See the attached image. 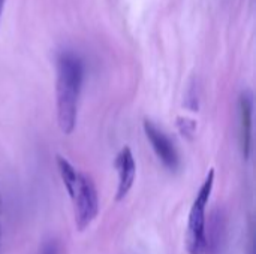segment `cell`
Returning <instances> with one entry per match:
<instances>
[{"instance_id":"cell-10","label":"cell","mask_w":256,"mask_h":254,"mask_svg":"<svg viewBox=\"0 0 256 254\" xmlns=\"http://www.w3.org/2000/svg\"><path fill=\"white\" fill-rule=\"evenodd\" d=\"M4 3H6V0H0V18H2V13H3V7H4Z\"/></svg>"},{"instance_id":"cell-5","label":"cell","mask_w":256,"mask_h":254,"mask_svg":"<svg viewBox=\"0 0 256 254\" xmlns=\"http://www.w3.org/2000/svg\"><path fill=\"white\" fill-rule=\"evenodd\" d=\"M252 115L254 99L250 91H243L238 99V117H240V147L244 159H249L252 150Z\"/></svg>"},{"instance_id":"cell-1","label":"cell","mask_w":256,"mask_h":254,"mask_svg":"<svg viewBox=\"0 0 256 254\" xmlns=\"http://www.w3.org/2000/svg\"><path fill=\"white\" fill-rule=\"evenodd\" d=\"M84 81L82 58L72 52L63 51L57 57V120L63 133L70 135L76 124L78 100Z\"/></svg>"},{"instance_id":"cell-7","label":"cell","mask_w":256,"mask_h":254,"mask_svg":"<svg viewBox=\"0 0 256 254\" xmlns=\"http://www.w3.org/2000/svg\"><path fill=\"white\" fill-rule=\"evenodd\" d=\"M57 168L60 172V177L63 180V184L69 193V196L72 198L78 184V172L75 171V168L62 156H57Z\"/></svg>"},{"instance_id":"cell-11","label":"cell","mask_w":256,"mask_h":254,"mask_svg":"<svg viewBox=\"0 0 256 254\" xmlns=\"http://www.w3.org/2000/svg\"><path fill=\"white\" fill-rule=\"evenodd\" d=\"M0 244H2V226H0Z\"/></svg>"},{"instance_id":"cell-4","label":"cell","mask_w":256,"mask_h":254,"mask_svg":"<svg viewBox=\"0 0 256 254\" xmlns=\"http://www.w3.org/2000/svg\"><path fill=\"white\" fill-rule=\"evenodd\" d=\"M144 132H146V136L150 141L156 156L164 163V166L168 168L170 171L178 169L180 159H178V153H177L174 144L171 142V139L150 120H144Z\"/></svg>"},{"instance_id":"cell-6","label":"cell","mask_w":256,"mask_h":254,"mask_svg":"<svg viewBox=\"0 0 256 254\" xmlns=\"http://www.w3.org/2000/svg\"><path fill=\"white\" fill-rule=\"evenodd\" d=\"M116 168H117V174H118V187H117L116 198H117V201H122L126 198V195L132 189L135 175H136L135 159H134V154L129 147H124L118 153V156L116 159Z\"/></svg>"},{"instance_id":"cell-9","label":"cell","mask_w":256,"mask_h":254,"mask_svg":"<svg viewBox=\"0 0 256 254\" xmlns=\"http://www.w3.org/2000/svg\"><path fill=\"white\" fill-rule=\"evenodd\" d=\"M39 254H58V246H57V243H56L54 240L46 241V243L42 246Z\"/></svg>"},{"instance_id":"cell-3","label":"cell","mask_w":256,"mask_h":254,"mask_svg":"<svg viewBox=\"0 0 256 254\" xmlns=\"http://www.w3.org/2000/svg\"><path fill=\"white\" fill-rule=\"evenodd\" d=\"M75 207V225L78 231L87 229L99 213L98 190L93 180L86 174H78V184L70 198Z\"/></svg>"},{"instance_id":"cell-2","label":"cell","mask_w":256,"mask_h":254,"mask_svg":"<svg viewBox=\"0 0 256 254\" xmlns=\"http://www.w3.org/2000/svg\"><path fill=\"white\" fill-rule=\"evenodd\" d=\"M214 184V171H210L206 177L189 213L188 234H186V249L190 254L206 253V237H207V220L206 207L208 204L212 190Z\"/></svg>"},{"instance_id":"cell-8","label":"cell","mask_w":256,"mask_h":254,"mask_svg":"<svg viewBox=\"0 0 256 254\" xmlns=\"http://www.w3.org/2000/svg\"><path fill=\"white\" fill-rule=\"evenodd\" d=\"M180 132L183 136H188V138H192L195 129H196V124L192 121V120H188V118H178V123H177Z\"/></svg>"}]
</instances>
